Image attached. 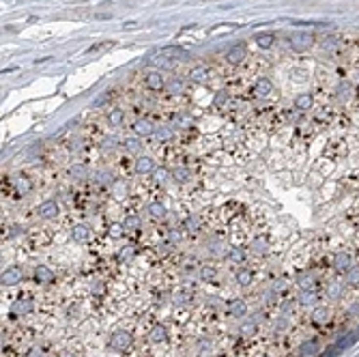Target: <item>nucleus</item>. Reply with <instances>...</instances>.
Segmentation results:
<instances>
[{
  "instance_id": "1",
  "label": "nucleus",
  "mask_w": 359,
  "mask_h": 357,
  "mask_svg": "<svg viewBox=\"0 0 359 357\" xmlns=\"http://www.w3.org/2000/svg\"><path fill=\"white\" fill-rule=\"evenodd\" d=\"M134 344V338L129 332H125V329H116V332L110 336V340H108V347H110L112 351H118V353H125V351H129Z\"/></svg>"
},
{
  "instance_id": "2",
  "label": "nucleus",
  "mask_w": 359,
  "mask_h": 357,
  "mask_svg": "<svg viewBox=\"0 0 359 357\" xmlns=\"http://www.w3.org/2000/svg\"><path fill=\"white\" fill-rule=\"evenodd\" d=\"M32 310H35V304H32V299H28V297H20V299H15L11 304V316H15V318L28 316Z\"/></svg>"
},
{
  "instance_id": "3",
  "label": "nucleus",
  "mask_w": 359,
  "mask_h": 357,
  "mask_svg": "<svg viewBox=\"0 0 359 357\" xmlns=\"http://www.w3.org/2000/svg\"><path fill=\"white\" fill-rule=\"evenodd\" d=\"M144 84L149 90H153V93H159V90L166 89V78L161 71H149L144 78Z\"/></svg>"
},
{
  "instance_id": "4",
  "label": "nucleus",
  "mask_w": 359,
  "mask_h": 357,
  "mask_svg": "<svg viewBox=\"0 0 359 357\" xmlns=\"http://www.w3.org/2000/svg\"><path fill=\"white\" fill-rule=\"evenodd\" d=\"M2 284L4 286H13V284H20L22 280H24V271H22V267H18V265H11V267H7L2 271Z\"/></svg>"
},
{
  "instance_id": "5",
  "label": "nucleus",
  "mask_w": 359,
  "mask_h": 357,
  "mask_svg": "<svg viewBox=\"0 0 359 357\" xmlns=\"http://www.w3.org/2000/svg\"><path fill=\"white\" fill-rule=\"evenodd\" d=\"M58 202L56 200H45V202L39 204V209H37V213H39V218L43 220H54L58 215Z\"/></svg>"
},
{
  "instance_id": "6",
  "label": "nucleus",
  "mask_w": 359,
  "mask_h": 357,
  "mask_svg": "<svg viewBox=\"0 0 359 357\" xmlns=\"http://www.w3.org/2000/svg\"><path fill=\"white\" fill-rule=\"evenodd\" d=\"M351 267H353V258H351L349 252H338V254H334V269H336V271L346 273Z\"/></svg>"
},
{
  "instance_id": "7",
  "label": "nucleus",
  "mask_w": 359,
  "mask_h": 357,
  "mask_svg": "<svg viewBox=\"0 0 359 357\" xmlns=\"http://www.w3.org/2000/svg\"><path fill=\"white\" fill-rule=\"evenodd\" d=\"M310 318H312L314 325H327L331 321V310L327 306H316L312 310V314H310Z\"/></svg>"
},
{
  "instance_id": "8",
  "label": "nucleus",
  "mask_w": 359,
  "mask_h": 357,
  "mask_svg": "<svg viewBox=\"0 0 359 357\" xmlns=\"http://www.w3.org/2000/svg\"><path fill=\"white\" fill-rule=\"evenodd\" d=\"M35 280L39 284H52L54 280H56V275H54V271L47 265H37L35 267Z\"/></svg>"
},
{
  "instance_id": "9",
  "label": "nucleus",
  "mask_w": 359,
  "mask_h": 357,
  "mask_svg": "<svg viewBox=\"0 0 359 357\" xmlns=\"http://www.w3.org/2000/svg\"><path fill=\"white\" fill-rule=\"evenodd\" d=\"M320 347L316 340H306V342L299 344V357H318Z\"/></svg>"
},
{
  "instance_id": "10",
  "label": "nucleus",
  "mask_w": 359,
  "mask_h": 357,
  "mask_svg": "<svg viewBox=\"0 0 359 357\" xmlns=\"http://www.w3.org/2000/svg\"><path fill=\"white\" fill-rule=\"evenodd\" d=\"M71 237H73V241H78V243H86V241L92 239V230H90V226H86V224H78V226H73Z\"/></svg>"
},
{
  "instance_id": "11",
  "label": "nucleus",
  "mask_w": 359,
  "mask_h": 357,
  "mask_svg": "<svg viewBox=\"0 0 359 357\" xmlns=\"http://www.w3.org/2000/svg\"><path fill=\"white\" fill-rule=\"evenodd\" d=\"M246 54H247L246 45H243V43H237L235 47H230V50H228V54H226V61L230 63V65H239V63L243 61V58H246Z\"/></svg>"
},
{
  "instance_id": "12",
  "label": "nucleus",
  "mask_w": 359,
  "mask_h": 357,
  "mask_svg": "<svg viewBox=\"0 0 359 357\" xmlns=\"http://www.w3.org/2000/svg\"><path fill=\"white\" fill-rule=\"evenodd\" d=\"M226 312H228V316H232V318H241V316H246L247 306L243 299H235L226 306Z\"/></svg>"
},
{
  "instance_id": "13",
  "label": "nucleus",
  "mask_w": 359,
  "mask_h": 357,
  "mask_svg": "<svg viewBox=\"0 0 359 357\" xmlns=\"http://www.w3.org/2000/svg\"><path fill=\"white\" fill-rule=\"evenodd\" d=\"M13 185H15V192L20 194V196H26V194L32 192V181L26 175H18L13 178Z\"/></svg>"
},
{
  "instance_id": "14",
  "label": "nucleus",
  "mask_w": 359,
  "mask_h": 357,
  "mask_svg": "<svg viewBox=\"0 0 359 357\" xmlns=\"http://www.w3.org/2000/svg\"><path fill=\"white\" fill-rule=\"evenodd\" d=\"M155 161L151 157H146V155H142V157L135 159V172L138 175H151V172H155Z\"/></svg>"
},
{
  "instance_id": "15",
  "label": "nucleus",
  "mask_w": 359,
  "mask_h": 357,
  "mask_svg": "<svg viewBox=\"0 0 359 357\" xmlns=\"http://www.w3.org/2000/svg\"><path fill=\"white\" fill-rule=\"evenodd\" d=\"M134 132L138 134V136L146 138V136H153V134H155V127H153V123H151V121L142 118V121H135V123H134Z\"/></svg>"
},
{
  "instance_id": "16",
  "label": "nucleus",
  "mask_w": 359,
  "mask_h": 357,
  "mask_svg": "<svg viewBox=\"0 0 359 357\" xmlns=\"http://www.w3.org/2000/svg\"><path fill=\"white\" fill-rule=\"evenodd\" d=\"M299 304L306 306V308H316V304H318V295H316V290H314V289H310V290H301V293H299Z\"/></svg>"
},
{
  "instance_id": "17",
  "label": "nucleus",
  "mask_w": 359,
  "mask_h": 357,
  "mask_svg": "<svg viewBox=\"0 0 359 357\" xmlns=\"http://www.w3.org/2000/svg\"><path fill=\"white\" fill-rule=\"evenodd\" d=\"M342 293H344V284L338 282V280H331V282L327 284V299L336 301V299H340L342 297Z\"/></svg>"
},
{
  "instance_id": "18",
  "label": "nucleus",
  "mask_w": 359,
  "mask_h": 357,
  "mask_svg": "<svg viewBox=\"0 0 359 357\" xmlns=\"http://www.w3.org/2000/svg\"><path fill=\"white\" fill-rule=\"evenodd\" d=\"M271 90H273V84H271L269 78H263V80H258V82L254 84V95L256 97H267Z\"/></svg>"
},
{
  "instance_id": "19",
  "label": "nucleus",
  "mask_w": 359,
  "mask_h": 357,
  "mask_svg": "<svg viewBox=\"0 0 359 357\" xmlns=\"http://www.w3.org/2000/svg\"><path fill=\"white\" fill-rule=\"evenodd\" d=\"M312 106H314V97L310 95V93L297 95V99H295V108H297V110L306 112V110H312Z\"/></svg>"
},
{
  "instance_id": "20",
  "label": "nucleus",
  "mask_w": 359,
  "mask_h": 357,
  "mask_svg": "<svg viewBox=\"0 0 359 357\" xmlns=\"http://www.w3.org/2000/svg\"><path fill=\"white\" fill-rule=\"evenodd\" d=\"M149 338H151V342H155V344L166 342V340H168V329L164 325H153V329H151V334H149Z\"/></svg>"
},
{
  "instance_id": "21",
  "label": "nucleus",
  "mask_w": 359,
  "mask_h": 357,
  "mask_svg": "<svg viewBox=\"0 0 359 357\" xmlns=\"http://www.w3.org/2000/svg\"><path fill=\"white\" fill-rule=\"evenodd\" d=\"M123 226H125V230H127V232H135V230H140V228H142V220H140V215L129 213L127 218H125Z\"/></svg>"
},
{
  "instance_id": "22",
  "label": "nucleus",
  "mask_w": 359,
  "mask_h": 357,
  "mask_svg": "<svg viewBox=\"0 0 359 357\" xmlns=\"http://www.w3.org/2000/svg\"><path fill=\"white\" fill-rule=\"evenodd\" d=\"M249 250L254 254H258V256H265V254L269 252V241L265 239V237H256V239L252 241V245H249Z\"/></svg>"
},
{
  "instance_id": "23",
  "label": "nucleus",
  "mask_w": 359,
  "mask_h": 357,
  "mask_svg": "<svg viewBox=\"0 0 359 357\" xmlns=\"http://www.w3.org/2000/svg\"><path fill=\"white\" fill-rule=\"evenodd\" d=\"M297 284L301 286V290H310V289H314V284H316V278H314L312 273H299Z\"/></svg>"
},
{
  "instance_id": "24",
  "label": "nucleus",
  "mask_w": 359,
  "mask_h": 357,
  "mask_svg": "<svg viewBox=\"0 0 359 357\" xmlns=\"http://www.w3.org/2000/svg\"><path fill=\"white\" fill-rule=\"evenodd\" d=\"M235 280H237V284H241V286L252 284V271H249V269H246V267L237 269V271H235Z\"/></svg>"
},
{
  "instance_id": "25",
  "label": "nucleus",
  "mask_w": 359,
  "mask_h": 357,
  "mask_svg": "<svg viewBox=\"0 0 359 357\" xmlns=\"http://www.w3.org/2000/svg\"><path fill=\"white\" fill-rule=\"evenodd\" d=\"M149 215L153 220H164L166 218V207L161 202H151L149 204Z\"/></svg>"
},
{
  "instance_id": "26",
  "label": "nucleus",
  "mask_w": 359,
  "mask_h": 357,
  "mask_svg": "<svg viewBox=\"0 0 359 357\" xmlns=\"http://www.w3.org/2000/svg\"><path fill=\"white\" fill-rule=\"evenodd\" d=\"M125 232H127V230H125L123 222H112V224L108 226V235H110L112 239H121Z\"/></svg>"
},
{
  "instance_id": "27",
  "label": "nucleus",
  "mask_w": 359,
  "mask_h": 357,
  "mask_svg": "<svg viewBox=\"0 0 359 357\" xmlns=\"http://www.w3.org/2000/svg\"><path fill=\"white\" fill-rule=\"evenodd\" d=\"M69 177H71L73 181H84V178H89V172H86V168L82 164H75V166H71V170H69Z\"/></svg>"
},
{
  "instance_id": "28",
  "label": "nucleus",
  "mask_w": 359,
  "mask_h": 357,
  "mask_svg": "<svg viewBox=\"0 0 359 357\" xmlns=\"http://www.w3.org/2000/svg\"><path fill=\"white\" fill-rule=\"evenodd\" d=\"M108 123H110V125H114V127H118V125H123L125 123V110H112L110 114H108Z\"/></svg>"
},
{
  "instance_id": "29",
  "label": "nucleus",
  "mask_w": 359,
  "mask_h": 357,
  "mask_svg": "<svg viewBox=\"0 0 359 357\" xmlns=\"http://www.w3.org/2000/svg\"><path fill=\"white\" fill-rule=\"evenodd\" d=\"M226 258L230 263H243V261H246V252H243L241 247H232V250L226 252Z\"/></svg>"
},
{
  "instance_id": "30",
  "label": "nucleus",
  "mask_w": 359,
  "mask_h": 357,
  "mask_svg": "<svg viewBox=\"0 0 359 357\" xmlns=\"http://www.w3.org/2000/svg\"><path fill=\"white\" fill-rule=\"evenodd\" d=\"M213 278H215L213 265H202V267H200V280H202V282H213Z\"/></svg>"
},
{
  "instance_id": "31",
  "label": "nucleus",
  "mask_w": 359,
  "mask_h": 357,
  "mask_svg": "<svg viewBox=\"0 0 359 357\" xmlns=\"http://www.w3.org/2000/svg\"><path fill=\"white\" fill-rule=\"evenodd\" d=\"M183 226H185V230H189V232L200 230V218L198 215H187L185 222H183Z\"/></svg>"
},
{
  "instance_id": "32",
  "label": "nucleus",
  "mask_w": 359,
  "mask_h": 357,
  "mask_svg": "<svg viewBox=\"0 0 359 357\" xmlns=\"http://www.w3.org/2000/svg\"><path fill=\"white\" fill-rule=\"evenodd\" d=\"M166 90H168L170 95H181L183 90H185V84L181 82V80H177V78H175V80H170V82L166 84Z\"/></svg>"
},
{
  "instance_id": "33",
  "label": "nucleus",
  "mask_w": 359,
  "mask_h": 357,
  "mask_svg": "<svg viewBox=\"0 0 359 357\" xmlns=\"http://www.w3.org/2000/svg\"><path fill=\"white\" fill-rule=\"evenodd\" d=\"M310 41H312V35H295V37H292V45H295L297 50H303V47H308Z\"/></svg>"
},
{
  "instance_id": "34",
  "label": "nucleus",
  "mask_w": 359,
  "mask_h": 357,
  "mask_svg": "<svg viewBox=\"0 0 359 357\" xmlns=\"http://www.w3.org/2000/svg\"><path fill=\"white\" fill-rule=\"evenodd\" d=\"M172 178L179 183H187L189 178H192V172H189L187 168H177L175 172H172Z\"/></svg>"
},
{
  "instance_id": "35",
  "label": "nucleus",
  "mask_w": 359,
  "mask_h": 357,
  "mask_svg": "<svg viewBox=\"0 0 359 357\" xmlns=\"http://www.w3.org/2000/svg\"><path fill=\"white\" fill-rule=\"evenodd\" d=\"M256 43H258V47H263V50H269V47L273 45V35H269V32H265V35H258L256 37Z\"/></svg>"
},
{
  "instance_id": "36",
  "label": "nucleus",
  "mask_w": 359,
  "mask_h": 357,
  "mask_svg": "<svg viewBox=\"0 0 359 357\" xmlns=\"http://www.w3.org/2000/svg\"><path fill=\"white\" fill-rule=\"evenodd\" d=\"M346 282H349L351 286L359 284V267H357V265H353L349 271H346Z\"/></svg>"
},
{
  "instance_id": "37",
  "label": "nucleus",
  "mask_w": 359,
  "mask_h": 357,
  "mask_svg": "<svg viewBox=\"0 0 359 357\" xmlns=\"http://www.w3.org/2000/svg\"><path fill=\"white\" fill-rule=\"evenodd\" d=\"M241 334L243 336H252V334H256V321H254V318H247V321L241 325Z\"/></svg>"
},
{
  "instance_id": "38",
  "label": "nucleus",
  "mask_w": 359,
  "mask_h": 357,
  "mask_svg": "<svg viewBox=\"0 0 359 357\" xmlns=\"http://www.w3.org/2000/svg\"><path fill=\"white\" fill-rule=\"evenodd\" d=\"M168 178H170V170L168 168H157L155 170V181L159 183V185H166Z\"/></svg>"
},
{
  "instance_id": "39",
  "label": "nucleus",
  "mask_w": 359,
  "mask_h": 357,
  "mask_svg": "<svg viewBox=\"0 0 359 357\" xmlns=\"http://www.w3.org/2000/svg\"><path fill=\"white\" fill-rule=\"evenodd\" d=\"M189 78L194 80V82H202L206 78V69L204 67H194L192 71H189Z\"/></svg>"
},
{
  "instance_id": "40",
  "label": "nucleus",
  "mask_w": 359,
  "mask_h": 357,
  "mask_svg": "<svg viewBox=\"0 0 359 357\" xmlns=\"http://www.w3.org/2000/svg\"><path fill=\"white\" fill-rule=\"evenodd\" d=\"M125 149H127L129 153H140V151H142V144H140L138 140L129 138V140H125Z\"/></svg>"
},
{
  "instance_id": "41",
  "label": "nucleus",
  "mask_w": 359,
  "mask_h": 357,
  "mask_svg": "<svg viewBox=\"0 0 359 357\" xmlns=\"http://www.w3.org/2000/svg\"><path fill=\"white\" fill-rule=\"evenodd\" d=\"M338 93H340V99L344 101V99H351V95H353V86L351 84H346V82H342L340 84V89H338Z\"/></svg>"
},
{
  "instance_id": "42",
  "label": "nucleus",
  "mask_w": 359,
  "mask_h": 357,
  "mask_svg": "<svg viewBox=\"0 0 359 357\" xmlns=\"http://www.w3.org/2000/svg\"><path fill=\"white\" fill-rule=\"evenodd\" d=\"M112 187H114V196H116V198H123L125 194H127V185H125L123 181H114Z\"/></svg>"
},
{
  "instance_id": "43",
  "label": "nucleus",
  "mask_w": 359,
  "mask_h": 357,
  "mask_svg": "<svg viewBox=\"0 0 359 357\" xmlns=\"http://www.w3.org/2000/svg\"><path fill=\"white\" fill-rule=\"evenodd\" d=\"M97 181H99L101 185H114L110 172H99V175H97Z\"/></svg>"
},
{
  "instance_id": "44",
  "label": "nucleus",
  "mask_w": 359,
  "mask_h": 357,
  "mask_svg": "<svg viewBox=\"0 0 359 357\" xmlns=\"http://www.w3.org/2000/svg\"><path fill=\"white\" fill-rule=\"evenodd\" d=\"M187 301H189V293H185V290L175 295V304L177 306H187Z\"/></svg>"
},
{
  "instance_id": "45",
  "label": "nucleus",
  "mask_w": 359,
  "mask_h": 357,
  "mask_svg": "<svg viewBox=\"0 0 359 357\" xmlns=\"http://www.w3.org/2000/svg\"><path fill=\"white\" fill-rule=\"evenodd\" d=\"M118 258H121V261H125V263H129L134 258V247H125V250H121Z\"/></svg>"
},
{
  "instance_id": "46",
  "label": "nucleus",
  "mask_w": 359,
  "mask_h": 357,
  "mask_svg": "<svg viewBox=\"0 0 359 357\" xmlns=\"http://www.w3.org/2000/svg\"><path fill=\"white\" fill-rule=\"evenodd\" d=\"M286 289V282L284 280H275L273 282V286H271V295H277V293H282V290Z\"/></svg>"
},
{
  "instance_id": "47",
  "label": "nucleus",
  "mask_w": 359,
  "mask_h": 357,
  "mask_svg": "<svg viewBox=\"0 0 359 357\" xmlns=\"http://www.w3.org/2000/svg\"><path fill=\"white\" fill-rule=\"evenodd\" d=\"M226 101H228V93H226V90H220V93L215 95V101H213V104H215V106H224Z\"/></svg>"
},
{
  "instance_id": "48",
  "label": "nucleus",
  "mask_w": 359,
  "mask_h": 357,
  "mask_svg": "<svg viewBox=\"0 0 359 357\" xmlns=\"http://www.w3.org/2000/svg\"><path fill=\"white\" fill-rule=\"evenodd\" d=\"M157 138H159V140H170L172 138V132L168 127H159V132H157Z\"/></svg>"
},
{
  "instance_id": "49",
  "label": "nucleus",
  "mask_w": 359,
  "mask_h": 357,
  "mask_svg": "<svg viewBox=\"0 0 359 357\" xmlns=\"http://www.w3.org/2000/svg\"><path fill=\"white\" fill-rule=\"evenodd\" d=\"M200 355H202V357L213 355V347H209L206 342H200Z\"/></svg>"
},
{
  "instance_id": "50",
  "label": "nucleus",
  "mask_w": 359,
  "mask_h": 357,
  "mask_svg": "<svg viewBox=\"0 0 359 357\" xmlns=\"http://www.w3.org/2000/svg\"><path fill=\"white\" fill-rule=\"evenodd\" d=\"M151 63H153V65H159V67H166V65H168V61H166L164 56H155Z\"/></svg>"
},
{
  "instance_id": "51",
  "label": "nucleus",
  "mask_w": 359,
  "mask_h": 357,
  "mask_svg": "<svg viewBox=\"0 0 359 357\" xmlns=\"http://www.w3.org/2000/svg\"><path fill=\"white\" fill-rule=\"evenodd\" d=\"M179 125H181V127H189V125H192V121H189L187 116H181V118H179Z\"/></svg>"
},
{
  "instance_id": "52",
  "label": "nucleus",
  "mask_w": 359,
  "mask_h": 357,
  "mask_svg": "<svg viewBox=\"0 0 359 357\" xmlns=\"http://www.w3.org/2000/svg\"><path fill=\"white\" fill-rule=\"evenodd\" d=\"M282 329H286V321H284V318H280V321L275 323V332H282Z\"/></svg>"
},
{
  "instance_id": "53",
  "label": "nucleus",
  "mask_w": 359,
  "mask_h": 357,
  "mask_svg": "<svg viewBox=\"0 0 359 357\" xmlns=\"http://www.w3.org/2000/svg\"><path fill=\"white\" fill-rule=\"evenodd\" d=\"M28 357H43V351L41 349H32L28 353Z\"/></svg>"
}]
</instances>
